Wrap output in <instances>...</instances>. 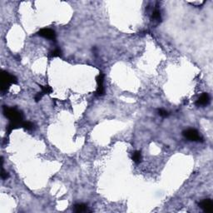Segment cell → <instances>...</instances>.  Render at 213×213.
<instances>
[{
	"label": "cell",
	"mask_w": 213,
	"mask_h": 213,
	"mask_svg": "<svg viewBox=\"0 0 213 213\" xmlns=\"http://www.w3.org/2000/svg\"><path fill=\"white\" fill-rule=\"evenodd\" d=\"M152 17L153 19L155 20H157V21H160L161 20V13H160L159 10H157V9H156L153 13H152Z\"/></svg>",
	"instance_id": "cell-13"
},
{
	"label": "cell",
	"mask_w": 213,
	"mask_h": 213,
	"mask_svg": "<svg viewBox=\"0 0 213 213\" xmlns=\"http://www.w3.org/2000/svg\"><path fill=\"white\" fill-rule=\"evenodd\" d=\"M38 34L42 38H45L47 39L50 40H55L56 39V33L53 29H42L38 32Z\"/></svg>",
	"instance_id": "cell-5"
},
{
	"label": "cell",
	"mask_w": 213,
	"mask_h": 213,
	"mask_svg": "<svg viewBox=\"0 0 213 213\" xmlns=\"http://www.w3.org/2000/svg\"><path fill=\"white\" fill-rule=\"evenodd\" d=\"M61 55H62V52H61V50H60L59 48H57V49L53 50V51H52L50 53V57H52V58L60 57Z\"/></svg>",
	"instance_id": "cell-12"
},
{
	"label": "cell",
	"mask_w": 213,
	"mask_h": 213,
	"mask_svg": "<svg viewBox=\"0 0 213 213\" xmlns=\"http://www.w3.org/2000/svg\"><path fill=\"white\" fill-rule=\"evenodd\" d=\"M22 127H24L26 130H32L33 128V124L31 122H24Z\"/></svg>",
	"instance_id": "cell-11"
},
{
	"label": "cell",
	"mask_w": 213,
	"mask_h": 213,
	"mask_svg": "<svg viewBox=\"0 0 213 213\" xmlns=\"http://www.w3.org/2000/svg\"><path fill=\"white\" fill-rule=\"evenodd\" d=\"M3 114L4 116L9 119L10 123L8 124L7 129L8 132L10 133L13 129H16L18 127H22L23 125V113L15 107H8L3 106Z\"/></svg>",
	"instance_id": "cell-1"
},
{
	"label": "cell",
	"mask_w": 213,
	"mask_h": 213,
	"mask_svg": "<svg viewBox=\"0 0 213 213\" xmlns=\"http://www.w3.org/2000/svg\"><path fill=\"white\" fill-rule=\"evenodd\" d=\"M42 96H43V94H42V92H40V93H38L37 95L35 96L36 102H38V101L41 100V98L42 97Z\"/></svg>",
	"instance_id": "cell-15"
},
{
	"label": "cell",
	"mask_w": 213,
	"mask_h": 213,
	"mask_svg": "<svg viewBox=\"0 0 213 213\" xmlns=\"http://www.w3.org/2000/svg\"><path fill=\"white\" fill-rule=\"evenodd\" d=\"M183 136L190 141H193V142H201L202 141V137L196 129L191 128V129L184 131Z\"/></svg>",
	"instance_id": "cell-3"
},
{
	"label": "cell",
	"mask_w": 213,
	"mask_h": 213,
	"mask_svg": "<svg viewBox=\"0 0 213 213\" xmlns=\"http://www.w3.org/2000/svg\"><path fill=\"white\" fill-rule=\"evenodd\" d=\"M17 83V78L13 74L8 73V72L3 71L1 77V90L5 91L9 88V86L13 83Z\"/></svg>",
	"instance_id": "cell-2"
},
{
	"label": "cell",
	"mask_w": 213,
	"mask_h": 213,
	"mask_svg": "<svg viewBox=\"0 0 213 213\" xmlns=\"http://www.w3.org/2000/svg\"><path fill=\"white\" fill-rule=\"evenodd\" d=\"M41 87V89H42V94H50L52 92H53V89L52 88L50 87V86H48V85H46V86H40Z\"/></svg>",
	"instance_id": "cell-10"
},
{
	"label": "cell",
	"mask_w": 213,
	"mask_h": 213,
	"mask_svg": "<svg viewBox=\"0 0 213 213\" xmlns=\"http://www.w3.org/2000/svg\"><path fill=\"white\" fill-rule=\"evenodd\" d=\"M96 80H97V88L96 93L97 96H102L105 93V88L103 87L104 75L102 73H99L96 77Z\"/></svg>",
	"instance_id": "cell-4"
},
{
	"label": "cell",
	"mask_w": 213,
	"mask_h": 213,
	"mask_svg": "<svg viewBox=\"0 0 213 213\" xmlns=\"http://www.w3.org/2000/svg\"><path fill=\"white\" fill-rule=\"evenodd\" d=\"M210 102V97L207 93H202L201 96L197 99L196 102V106H206L208 103Z\"/></svg>",
	"instance_id": "cell-7"
},
{
	"label": "cell",
	"mask_w": 213,
	"mask_h": 213,
	"mask_svg": "<svg viewBox=\"0 0 213 213\" xmlns=\"http://www.w3.org/2000/svg\"><path fill=\"white\" fill-rule=\"evenodd\" d=\"M132 160L133 161L138 164L141 162V160H142V154H141V152L140 151H136L134 153L132 154Z\"/></svg>",
	"instance_id": "cell-9"
},
{
	"label": "cell",
	"mask_w": 213,
	"mask_h": 213,
	"mask_svg": "<svg viewBox=\"0 0 213 213\" xmlns=\"http://www.w3.org/2000/svg\"><path fill=\"white\" fill-rule=\"evenodd\" d=\"M158 114H159L161 117H162V118H166L168 116V113L166 112V110H164V109H159L158 110Z\"/></svg>",
	"instance_id": "cell-14"
},
{
	"label": "cell",
	"mask_w": 213,
	"mask_h": 213,
	"mask_svg": "<svg viewBox=\"0 0 213 213\" xmlns=\"http://www.w3.org/2000/svg\"><path fill=\"white\" fill-rule=\"evenodd\" d=\"M1 178H3V180H5L7 178H8V174L7 173V172H4V170H3V168H2V173H1Z\"/></svg>",
	"instance_id": "cell-16"
},
{
	"label": "cell",
	"mask_w": 213,
	"mask_h": 213,
	"mask_svg": "<svg viewBox=\"0 0 213 213\" xmlns=\"http://www.w3.org/2000/svg\"><path fill=\"white\" fill-rule=\"evenodd\" d=\"M74 212L77 213L87 212H89V210L88 209V206L86 204L77 203L76 205H74Z\"/></svg>",
	"instance_id": "cell-8"
},
{
	"label": "cell",
	"mask_w": 213,
	"mask_h": 213,
	"mask_svg": "<svg viewBox=\"0 0 213 213\" xmlns=\"http://www.w3.org/2000/svg\"><path fill=\"white\" fill-rule=\"evenodd\" d=\"M199 206L206 212H213V202L211 199L203 200L200 202Z\"/></svg>",
	"instance_id": "cell-6"
}]
</instances>
